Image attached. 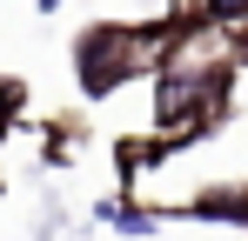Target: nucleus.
Here are the masks:
<instances>
[{
  "label": "nucleus",
  "mask_w": 248,
  "mask_h": 241,
  "mask_svg": "<svg viewBox=\"0 0 248 241\" xmlns=\"http://www.w3.org/2000/svg\"><path fill=\"white\" fill-rule=\"evenodd\" d=\"M195 27H202V20H188V14H174V7H168L161 20H94V27L74 40V74H81V94H87V101L121 94L127 80L155 74V67H161V60L195 34Z\"/></svg>",
  "instance_id": "obj_1"
},
{
  "label": "nucleus",
  "mask_w": 248,
  "mask_h": 241,
  "mask_svg": "<svg viewBox=\"0 0 248 241\" xmlns=\"http://www.w3.org/2000/svg\"><path fill=\"white\" fill-rule=\"evenodd\" d=\"M181 214H208V221H221V228H248V208H242V188L235 181H221V188H208V195L181 201Z\"/></svg>",
  "instance_id": "obj_2"
},
{
  "label": "nucleus",
  "mask_w": 248,
  "mask_h": 241,
  "mask_svg": "<svg viewBox=\"0 0 248 241\" xmlns=\"http://www.w3.org/2000/svg\"><path fill=\"white\" fill-rule=\"evenodd\" d=\"M94 214H101V221H114L121 235H155V214H148L141 201H94Z\"/></svg>",
  "instance_id": "obj_3"
},
{
  "label": "nucleus",
  "mask_w": 248,
  "mask_h": 241,
  "mask_svg": "<svg viewBox=\"0 0 248 241\" xmlns=\"http://www.w3.org/2000/svg\"><path fill=\"white\" fill-rule=\"evenodd\" d=\"M14 120H20V87H14V80H0V134H7Z\"/></svg>",
  "instance_id": "obj_4"
},
{
  "label": "nucleus",
  "mask_w": 248,
  "mask_h": 241,
  "mask_svg": "<svg viewBox=\"0 0 248 241\" xmlns=\"http://www.w3.org/2000/svg\"><path fill=\"white\" fill-rule=\"evenodd\" d=\"M34 7H41V14H54V7H61V0H34Z\"/></svg>",
  "instance_id": "obj_5"
}]
</instances>
